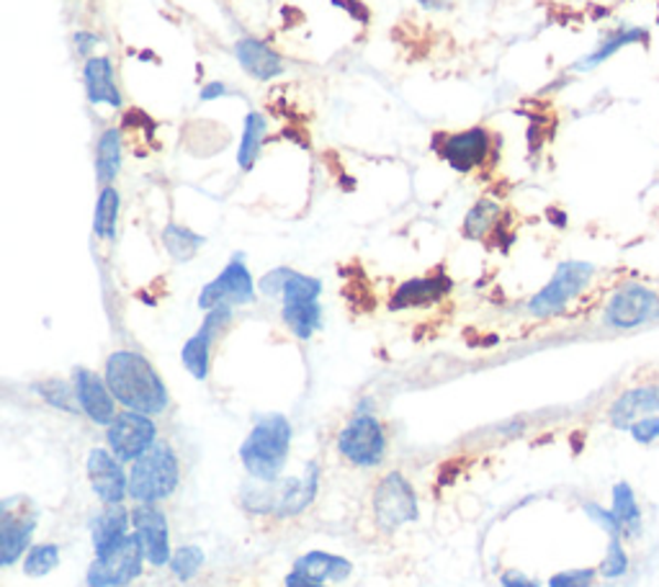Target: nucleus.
<instances>
[{
    "instance_id": "nucleus-44",
    "label": "nucleus",
    "mask_w": 659,
    "mask_h": 587,
    "mask_svg": "<svg viewBox=\"0 0 659 587\" xmlns=\"http://www.w3.org/2000/svg\"><path fill=\"white\" fill-rule=\"evenodd\" d=\"M338 8H343V11H348L351 15H355L359 21H369V11L366 6H361L359 0H332Z\"/></svg>"
},
{
    "instance_id": "nucleus-32",
    "label": "nucleus",
    "mask_w": 659,
    "mask_h": 587,
    "mask_svg": "<svg viewBox=\"0 0 659 587\" xmlns=\"http://www.w3.org/2000/svg\"><path fill=\"white\" fill-rule=\"evenodd\" d=\"M34 389L39 392L46 405L62 409V413L77 415L81 413V405H77V394L73 382H62V378H46V382L36 384Z\"/></svg>"
},
{
    "instance_id": "nucleus-16",
    "label": "nucleus",
    "mask_w": 659,
    "mask_h": 587,
    "mask_svg": "<svg viewBox=\"0 0 659 587\" xmlns=\"http://www.w3.org/2000/svg\"><path fill=\"white\" fill-rule=\"evenodd\" d=\"M73 384L77 394V405H81V413L88 417L91 423L100 425V428H108L114 423L116 413V397L108 389L106 378H100L96 371L77 366L73 371Z\"/></svg>"
},
{
    "instance_id": "nucleus-15",
    "label": "nucleus",
    "mask_w": 659,
    "mask_h": 587,
    "mask_svg": "<svg viewBox=\"0 0 659 587\" xmlns=\"http://www.w3.org/2000/svg\"><path fill=\"white\" fill-rule=\"evenodd\" d=\"M85 471H88L93 492L104 505H119L124 498H129V474L124 471L111 448H91L88 459H85Z\"/></svg>"
},
{
    "instance_id": "nucleus-13",
    "label": "nucleus",
    "mask_w": 659,
    "mask_h": 587,
    "mask_svg": "<svg viewBox=\"0 0 659 587\" xmlns=\"http://www.w3.org/2000/svg\"><path fill=\"white\" fill-rule=\"evenodd\" d=\"M230 320H232L230 305L209 309L206 320L201 322L196 335L185 340V345L181 351V361H183L185 371H189L193 378H199V382H204V378L209 376V371H212V345H214V340L222 335V330L227 328Z\"/></svg>"
},
{
    "instance_id": "nucleus-3",
    "label": "nucleus",
    "mask_w": 659,
    "mask_h": 587,
    "mask_svg": "<svg viewBox=\"0 0 659 587\" xmlns=\"http://www.w3.org/2000/svg\"><path fill=\"white\" fill-rule=\"evenodd\" d=\"M320 490V463L309 461L305 474L294 479H276V482H261V487L245 492V508L261 515H274L278 521L297 517L312 505Z\"/></svg>"
},
{
    "instance_id": "nucleus-31",
    "label": "nucleus",
    "mask_w": 659,
    "mask_h": 587,
    "mask_svg": "<svg viewBox=\"0 0 659 587\" xmlns=\"http://www.w3.org/2000/svg\"><path fill=\"white\" fill-rule=\"evenodd\" d=\"M500 220V204L492 199L477 201L475 206L469 209L467 220H464V235L469 239H482L487 232L495 230V224Z\"/></svg>"
},
{
    "instance_id": "nucleus-10",
    "label": "nucleus",
    "mask_w": 659,
    "mask_h": 587,
    "mask_svg": "<svg viewBox=\"0 0 659 587\" xmlns=\"http://www.w3.org/2000/svg\"><path fill=\"white\" fill-rule=\"evenodd\" d=\"M106 444L121 463H135L139 456L158 444V425L152 415L124 409L106 428Z\"/></svg>"
},
{
    "instance_id": "nucleus-26",
    "label": "nucleus",
    "mask_w": 659,
    "mask_h": 587,
    "mask_svg": "<svg viewBox=\"0 0 659 587\" xmlns=\"http://www.w3.org/2000/svg\"><path fill=\"white\" fill-rule=\"evenodd\" d=\"M610 500H614L610 510H614L618 523H621L624 538H637L641 533V525H645V515H641V508L637 502V494L631 490V484L618 482L614 487V492H610Z\"/></svg>"
},
{
    "instance_id": "nucleus-28",
    "label": "nucleus",
    "mask_w": 659,
    "mask_h": 587,
    "mask_svg": "<svg viewBox=\"0 0 659 587\" xmlns=\"http://www.w3.org/2000/svg\"><path fill=\"white\" fill-rule=\"evenodd\" d=\"M204 243H206L204 235L183 227V224H168V227L162 230V245H166L170 258L178 263L191 260L193 255L204 247Z\"/></svg>"
},
{
    "instance_id": "nucleus-22",
    "label": "nucleus",
    "mask_w": 659,
    "mask_h": 587,
    "mask_svg": "<svg viewBox=\"0 0 659 587\" xmlns=\"http://www.w3.org/2000/svg\"><path fill=\"white\" fill-rule=\"evenodd\" d=\"M448 291H451V278L444 276V274L410 278V281L400 284L397 291L392 294L390 309H394V312H400V309L433 305V301L444 299Z\"/></svg>"
},
{
    "instance_id": "nucleus-23",
    "label": "nucleus",
    "mask_w": 659,
    "mask_h": 587,
    "mask_svg": "<svg viewBox=\"0 0 659 587\" xmlns=\"http://www.w3.org/2000/svg\"><path fill=\"white\" fill-rule=\"evenodd\" d=\"M85 93L91 104H108L114 108L121 106V90L114 81V65L108 57H88L85 60Z\"/></svg>"
},
{
    "instance_id": "nucleus-41",
    "label": "nucleus",
    "mask_w": 659,
    "mask_h": 587,
    "mask_svg": "<svg viewBox=\"0 0 659 587\" xmlns=\"http://www.w3.org/2000/svg\"><path fill=\"white\" fill-rule=\"evenodd\" d=\"M500 587H541V585L529 575H523L521 569H506L500 575Z\"/></svg>"
},
{
    "instance_id": "nucleus-37",
    "label": "nucleus",
    "mask_w": 659,
    "mask_h": 587,
    "mask_svg": "<svg viewBox=\"0 0 659 587\" xmlns=\"http://www.w3.org/2000/svg\"><path fill=\"white\" fill-rule=\"evenodd\" d=\"M595 577H598V569L593 567H580V569H564L556 572L549 579V587H595Z\"/></svg>"
},
{
    "instance_id": "nucleus-20",
    "label": "nucleus",
    "mask_w": 659,
    "mask_h": 587,
    "mask_svg": "<svg viewBox=\"0 0 659 587\" xmlns=\"http://www.w3.org/2000/svg\"><path fill=\"white\" fill-rule=\"evenodd\" d=\"M131 529V510L121 505H104L98 510V515L91 521V538L93 552L106 554L114 546H119L124 538L129 536Z\"/></svg>"
},
{
    "instance_id": "nucleus-35",
    "label": "nucleus",
    "mask_w": 659,
    "mask_h": 587,
    "mask_svg": "<svg viewBox=\"0 0 659 587\" xmlns=\"http://www.w3.org/2000/svg\"><path fill=\"white\" fill-rule=\"evenodd\" d=\"M320 294H322V281L315 276H307V274H299V270H289V276H286V284H284V291H281V301H320Z\"/></svg>"
},
{
    "instance_id": "nucleus-24",
    "label": "nucleus",
    "mask_w": 659,
    "mask_h": 587,
    "mask_svg": "<svg viewBox=\"0 0 659 587\" xmlns=\"http://www.w3.org/2000/svg\"><path fill=\"white\" fill-rule=\"evenodd\" d=\"M294 569L301 575L317 579V583H343L353 575V564L346 556L328 554V552H307L294 562Z\"/></svg>"
},
{
    "instance_id": "nucleus-36",
    "label": "nucleus",
    "mask_w": 659,
    "mask_h": 587,
    "mask_svg": "<svg viewBox=\"0 0 659 587\" xmlns=\"http://www.w3.org/2000/svg\"><path fill=\"white\" fill-rule=\"evenodd\" d=\"M629 572V552H626L621 536H608V548L603 556L598 575L606 579H618Z\"/></svg>"
},
{
    "instance_id": "nucleus-1",
    "label": "nucleus",
    "mask_w": 659,
    "mask_h": 587,
    "mask_svg": "<svg viewBox=\"0 0 659 587\" xmlns=\"http://www.w3.org/2000/svg\"><path fill=\"white\" fill-rule=\"evenodd\" d=\"M104 378L124 409L160 415L170 405L168 386L142 353L116 351L106 359Z\"/></svg>"
},
{
    "instance_id": "nucleus-4",
    "label": "nucleus",
    "mask_w": 659,
    "mask_h": 587,
    "mask_svg": "<svg viewBox=\"0 0 659 587\" xmlns=\"http://www.w3.org/2000/svg\"><path fill=\"white\" fill-rule=\"evenodd\" d=\"M181 484V461L168 440H158L150 451L139 456L129 471V498L158 505Z\"/></svg>"
},
{
    "instance_id": "nucleus-45",
    "label": "nucleus",
    "mask_w": 659,
    "mask_h": 587,
    "mask_svg": "<svg viewBox=\"0 0 659 587\" xmlns=\"http://www.w3.org/2000/svg\"><path fill=\"white\" fill-rule=\"evenodd\" d=\"M227 85L220 83V81H209L204 88H201V100H216L222 96H227Z\"/></svg>"
},
{
    "instance_id": "nucleus-38",
    "label": "nucleus",
    "mask_w": 659,
    "mask_h": 587,
    "mask_svg": "<svg viewBox=\"0 0 659 587\" xmlns=\"http://www.w3.org/2000/svg\"><path fill=\"white\" fill-rule=\"evenodd\" d=\"M583 510H585V515L591 517V521L595 525H600V529L608 533V536H621L624 538L621 523H618V517L614 515V510L603 508V505H598V502H583Z\"/></svg>"
},
{
    "instance_id": "nucleus-9",
    "label": "nucleus",
    "mask_w": 659,
    "mask_h": 587,
    "mask_svg": "<svg viewBox=\"0 0 659 587\" xmlns=\"http://www.w3.org/2000/svg\"><path fill=\"white\" fill-rule=\"evenodd\" d=\"M145 548L139 544L137 533L131 531L119 546L111 552L98 554L85 575L88 587H127L142 575L145 569Z\"/></svg>"
},
{
    "instance_id": "nucleus-40",
    "label": "nucleus",
    "mask_w": 659,
    "mask_h": 587,
    "mask_svg": "<svg viewBox=\"0 0 659 587\" xmlns=\"http://www.w3.org/2000/svg\"><path fill=\"white\" fill-rule=\"evenodd\" d=\"M629 436L634 440H637V444H641V446L655 444V440H659V415L645 417V420L634 423L631 428H629Z\"/></svg>"
},
{
    "instance_id": "nucleus-46",
    "label": "nucleus",
    "mask_w": 659,
    "mask_h": 587,
    "mask_svg": "<svg viewBox=\"0 0 659 587\" xmlns=\"http://www.w3.org/2000/svg\"><path fill=\"white\" fill-rule=\"evenodd\" d=\"M423 8H431V11H438V8H446L451 0H417Z\"/></svg>"
},
{
    "instance_id": "nucleus-39",
    "label": "nucleus",
    "mask_w": 659,
    "mask_h": 587,
    "mask_svg": "<svg viewBox=\"0 0 659 587\" xmlns=\"http://www.w3.org/2000/svg\"><path fill=\"white\" fill-rule=\"evenodd\" d=\"M289 270L291 268H286V266H278V268H274V270H268L266 276L261 278V284H258V291L263 294V297H281V291H284V284H286V276H289Z\"/></svg>"
},
{
    "instance_id": "nucleus-18",
    "label": "nucleus",
    "mask_w": 659,
    "mask_h": 587,
    "mask_svg": "<svg viewBox=\"0 0 659 587\" xmlns=\"http://www.w3.org/2000/svg\"><path fill=\"white\" fill-rule=\"evenodd\" d=\"M659 415V384H641L626 389L608 409V420L618 430H629L634 423Z\"/></svg>"
},
{
    "instance_id": "nucleus-5",
    "label": "nucleus",
    "mask_w": 659,
    "mask_h": 587,
    "mask_svg": "<svg viewBox=\"0 0 659 587\" xmlns=\"http://www.w3.org/2000/svg\"><path fill=\"white\" fill-rule=\"evenodd\" d=\"M595 278V266L587 260H564L556 266L554 276L539 294H533L529 301V314L539 320L562 314Z\"/></svg>"
},
{
    "instance_id": "nucleus-25",
    "label": "nucleus",
    "mask_w": 659,
    "mask_h": 587,
    "mask_svg": "<svg viewBox=\"0 0 659 587\" xmlns=\"http://www.w3.org/2000/svg\"><path fill=\"white\" fill-rule=\"evenodd\" d=\"M281 320L294 338L309 340L322 328L320 301H286L281 307Z\"/></svg>"
},
{
    "instance_id": "nucleus-33",
    "label": "nucleus",
    "mask_w": 659,
    "mask_h": 587,
    "mask_svg": "<svg viewBox=\"0 0 659 587\" xmlns=\"http://www.w3.org/2000/svg\"><path fill=\"white\" fill-rule=\"evenodd\" d=\"M204 562H206L204 548L196 544H189V546L176 548L173 556H170L168 567H170V572H173L176 579H181V583H191V579L201 572V567H204Z\"/></svg>"
},
{
    "instance_id": "nucleus-14",
    "label": "nucleus",
    "mask_w": 659,
    "mask_h": 587,
    "mask_svg": "<svg viewBox=\"0 0 659 587\" xmlns=\"http://www.w3.org/2000/svg\"><path fill=\"white\" fill-rule=\"evenodd\" d=\"M131 531L137 533L139 544L145 548L147 564H152V567H168L173 548H170L166 513H162L158 505L137 502V508L131 510Z\"/></svg>"
},
{
    "instance_id": "nucleus-12",
    "label": "nucleus",
    "mask_w": 659,
    "mask_h": 587,
    "mask_svg": "<svg viewBox=\"0 0 659 587\" xmlns=\"http://www.w3.org/2000/svg\"><path fill=\"white\" fill-rule=\"evenodd\" d=\"M36 521L39 513L34 508L26 510L23 505H13V500H3L0 505V564L3 567H13L34 546L31 536L36 531Z\"/></svg>"
},
{
    "instance_id": "nucleus-34",
    "label": "nucleus",
    "mask_w": 659,
    "mask_h": 587,
    "mask_svg": "<svg viewBox=\"0 0 659 587\" xmlns=\"http://www.w3.org/2000/svg\"><path fill=\"white\" fill-rule=\"evenodd\" d=\"M60 567V546L57 544H34L23 556V575L46 577Z\"/></svg>"
},
{
    "instance_id": "nucleus-27",
    "label": "nucleus",
    "mask_w": 659,
    "mask_h": 587,
    "mask_svg": "<svg viewBox=\"0 0 659 587\" xmlns=\"http://www.w3.org/2000/svg\"><path fill=\"white\" fill-rule=\"evenodd\" d=\"M121 170V135L119 129H106L98 139L96 175L100 185H108Z\"/></svg>"
},
{
    "instance_id": "nucleus-29",
    "label": "nucleus",
    "mask_w": 659,
    "mask_h": 587,
    "mask_svg": "<svg viewBox=\"0 0 659 587\" xmlns=\"http://www.w3.org/2000/svg\"><path fill=\"white\" fill-rule=\"evenodd\" d=\"M268 121L258 111H247L245 127H243V142L237 150V162L243 170H251L263 150V135H266Z\"/></svg>"
},
{
    "instance_id": "nucleus-43",
    "label": "nucleus",
    "mask_w": 659,
    "mask_h": 587,
    "mask_svg": "<svg viewBox=\"0 0 659 587\" xmlns=\"http://www.w3.org/2000/svg\"><path fill=\"white\" fill-rule=\"evenodd\" d=\"M284 585H286V587H328L325 583H317V579L307 577V575H301V572H297V569H291L289 575H286Z\"/></svg>"
},
{
    "instance_id": "nucleus-11",
    "label": "nucleus",
    "mask_w": 659,
    "mask_h": 587,
    "mask_svg": "<svg viewBox=\"0 0 659 587\" xmlns=\"http://www.w3.org/2000/svg\"><path fill=\"white\" fill-rule=\"evenodd\" d=\"M255 301V281L251 276V268L243 263V255H235L227 266L222 268V274L209 281L199 294V307L209 312V309L230 305H251Z\"/></svg>"
},
{
    "instance_id": "nucleus-6",
    "label": "nucleus",
    "mask_w": 659,
    "mask_h": 587,
    "mask_svg": "<svg viewBox=\"0 0 659 587\" xmlns=\"http://www.w3.org/2000/svg\"><path fill=\"white\" fill-rule=\"evenodd\" d=\"M371 508H374L376 525L386 533L397 531L407 523H415L421 517L415 487L410 484V479L402 471H390V474L379 479Z\"/></svg>"
},
{
    "instance_id": "nucleus-21",
    "label": "nucleus",
    "mask_w": 659,
    "mask_h": 587,
    "mask_svg": "<svg viewBox=\"0 0 659 587\" xmlns=\"http://www.w3.org/2000/svg\"><path fill=\"white\" fill-rule=\"evenodd\" d=\"M235 57L240 62V67L261 83L274 81V77L284 73L281 54H278L274 46L261 42V39H251V36L240 39L235 44Z\"/></svg>"
},
{
    "instance_id": "nucleus-42",
    "label": "nucleus",
    "mask_w": 659,
    "mask_h": 587,
    "mask_svg": "<svg viewBox=\"0 0 659 587\" xmlns=\"http://www.w3.org/2000/svg\"><path fill=\"white\" fill-rule=\"evenodd\" d=\"M98 44H100V39L96 34H88V31L75 34V46H77V54H81V57H91V50Z\"/></svg>"
},
{
    "instance_id": "nucleus-19",
    "label": "nucleus",
    "mask_w": 659,
    "mask_h": 587,
    "mask_svg": "<svg viewBox=\"0 0 659 587\" xmlns=\"http://www.w3.org/2000/svg\"><path fill=\"white\" fill-rule=\"evenodd\" d=\"M634 44H649V29L637 26V23H621V26L603 34L598 46H595L591 54H585V57H580L575 65H572V70H577V73H591V70L600 67L603 62H608L614 54Z\"/></svg>"
},
{
    "instance_id": "nucleus-30",
    "label": "nucleus",
    "mask_w": 659,
    "mask_h": 587,
    "mask_svg": "<svg viewBox=\"0 0 659 587\" xmlns=\"http://www.w3.org/2000/svg\"><path fill=\"white\" fill-rule=\"evenodd\" d=\"M119 206L121 196L114 185H104L98 193L96 204V216H93V232L100 239H114L116 237V220H119Z\"/></svg>"
},
{
    "instance_id": "nucleus-17",
    "label": "nucleus",
    "mask_w": 659,
    "mask_h": 587,
    "mask_svg": "<svg viewBox=\"0 0 659 587\" xmlns=\"http://www.w3.org/2000/svg\"><path fill=\"white\" fill-rule=\"evenodd\" d=\"M490 150H492L490 131L482 127H475V129H464V131H459V135L448 137L444 147H440V154H444V160L454 170H459V173H469V170L482 166V162L490 158Z\"/></svg>"
},
{
    "instance_id": "nucleus-7",
    "label": "nucleus",
    "mask_w": 659,
    "mask_h": 587,
    "mask_svg": "<svg viewBox=\"0 0 659 587\" xmlns=\"http://www.w3.org/2000/svg\"><path fill=\"white\" fill-rule=\"evenodd\" d=\"M338 451L353 467H379L386 456L384 425L371 413H355L338 433Z\"/></svg>"
},
{
    "instance_id": "nucleus-2",
    "label": "nucleus",
    "mask_w": 659,
    "mask_h": 587,
    "mask_svg": "<svg viewBox=\"0 0 659 587\" xmlns=\"http://www.w3.org/2000/svg\"><path fill=\"white\" fill-rule=\"evenodd\" d=\"M291 423L281 413H266L240 446V461L255 482H276L291 456Z\"/></svg>"
},
{
    "instance_id": "nucleus-8",
    "label": "nucleus",
    "mask_w": 659,
    "mask_h": 587,
    "mask_svg": "<svg viewBox=\"0 0 659 587\" xmlns=\"http://www.w3.org/2000/svg\"><path fill=\"white\" fill-rule=\"evenodd\" d=\"M655 317H659V294L641 281H624L603 309V322L614 330H637Z\"/></svg>"
}]
</instances>
